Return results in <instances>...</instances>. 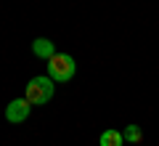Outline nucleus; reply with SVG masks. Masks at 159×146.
Returning a JSON list of instances; mask_svg holds the SVG:
<instances>
[{
	"instance_id": "obj_1",
	"label": "nucleus",
	"mask_w": 159,
	"mask_h": 146,
	"mask_svg": "<svg viewBox=\"0 0 159 146\" xmlns=\"http://www.w3.org/2000/svg\"><path fill=\"white\" fill-rule=\"evenodd\" d=\"M56 93V82H53L48 74H40V77H32L27 82V90H24V98H27L32 106H43L48 104Z\"/></svg>"
},
{
	"instance_id": "obj_2",
	"label": "nucleus",
	"mask_w": 159,
	"mask_h": 146,
	"mask_svg": "<svg viewBox=\"0 0 159 146\" xmlns=\"http://www.w3.org/2000/svg\"><path fill=\"white\" fill-rule=\"evenodd\" d=\"M45 67H48V77L53 82H69L74 77V72H77V64H74V59L69 53H53Z\"/></svg>"
},
{
	"instance_id": "obj_3",
	"label": "nucleus",
	"mask_w": 159,
	"mask_h": 146,
	"mask_svg": "<svg viewBox=\"0 0 159 146\" xmlns=\"http://www.w3.org/2000/svg\"><path fill=\"white\" fill-rule=\"evenodd\" d=\"M29 112H32V104H29L27 98H13L6 106V120L11 125H19V122H24V120L29 117Z\"/></svg>"
},
{
	"instance_id": "obj_4",
	"label": "nucleus",
	"mask_w": 159,
	"mask_h": 146,
	"mask_svg": "<svg viewBox=\"0 0 159 146\" xmlns=\"http://www.w3.org/2000/svg\"><path fill=\"white\" fill-rule=\"evenodd\" d=\"M32 53H34L37 59H45V61H48V59L56 53V45H53L48 37H34V40H32Z\"/></svg>"
},
{
	"instance_id": "obj_5",
	"label": "nucleus",
	"mask_w": 159,
	"mask_h": 146,
	"mask_svg": "<svg viewBox=\"0 0 159 146\" xmlns=\"http://www.w3.org/2000/svg\"><path fill=\"white\" fill-rule=\"evenodd\" d=\"M122 144H125V135L119 133V130L109 128V130L101 133V146H122Z\"/></svg>"
},
{
	"instance_id": "obj_6",
	"label": "nucleus",
	"mask_w": 159,
	"mask_h": 146,
	"mask_svg": "<svg viewBox=\"0 0 159 146\" xmlns=\"http://www.w3.org/2000/svg\"><path fill=\"white\" fill-rule=\"evenodd\" d=\"M122 135H125L127 144H141L143 141V130L138 128V125H127V128L122 130Z\"/></svg>"
}]
</instances>
